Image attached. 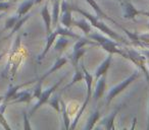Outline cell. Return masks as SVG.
I'll use <instances>...</instances> for the list:
<instances>
[{"label": "cell", "mask_w": 149, "mask_h": 130, "mask_svg": "<svg viewBox=\"0 0 149 130\" xmlns=\"http://www.w3.org/2000/svg\"><path fill=\"white\" fill-rule=\"evenodd\" d=\"M72 10L77 11V12H79L80 14H82L83 17H85V19H88V21H89L90 25H91L92 27H95L96 29L99 30L101 33H104L109 38H111L112 40H114V41H116V42H122L123 44H129V42H127L124 38L120 37V36H118L116 32L112 31L111 29H109V28H108L107 25L103 23V21H100V19L97 17V15H96V17H93V15L90 14V13L84 11L83 9H81L80 7L74 6V5H72Z\"/></svg>", "instance_id": "1"}, {"label": "cell", "mask_w": 149, "mask_h": 130, "mask_svg": "<svg viewBox=\"0 0 149 130\" xmlns=\"http://www.w3.org/2000/svg\"><path fill=\"white\" fill-rule=\"evenodd\" d=\"M89 38L93 41H95L96 43H98V45L101 46L107 53L110 54H118V55L123 56L124 58L128 59V54H127L126 50H123L120 48V44L118 42H114V40H112L111 38H106L103 35L99 33H92L89 34Z\"/></svg>", "instance_id": "2"}, {"label": "cell", "mask_w": 149, "mask_h": 130, "mask_svg": "<svg viewBox=\"0 0 149 130\" xmlns=\"http://www.w3.org/2000/svg\"><path fill=\"white\" fill-rule=\"evenodd\" d=\"M81 69H82V71H83L84 79H85L86 83H87V96H86V100H85V102L83 103V105H82L81 109H80L79 112H78L77 117L74 118V122H72V123L70 124V129H72V130L74 129V127L77 126L78 121H79L80 118H81L82 114H83L84 110H85L86 107H87L88 103H89V101H90V98H91V96H92V83H93V75H92L91 73L88 72V70L85 68V66H84L83 63H81Z\"/></svg>", "instance_id": "3"}, {"label": "cell", "mask_w": 149, "mask_h": 130, "mask_svg": "<svg viewBox=\"0 0 149 130\" xmlns=\"http://www.w3.org/2000/svg\"><path fill=\"white\" fill-rule=\"evenodd\" d=\"M66 75H68V73H64L63 75H62L61 77H60V79H58L57 81H56L55 83H54L52 87H50L49 89H45L44 91H42L41 93V95H40V97L38 98V102L35 104V106H34L33 108H32V110L30 111V116H32L34 113H35L36 111H37L38 109H39L40 107H41L42 105H44L45 103H47V101H48V99L50 98V96L52 95V94L54 93V91H56V89H58V87L60 85V83L63 81V79L66 77Z\"/></svg>", "instance_id": "4"}, {"label": "cell", "mask_w": 149, "mask_h": 130, "mask_svg": "<svg viewBox=\"0 0 149 130\" xmlns=\"http://www.w3.org/2000/svg\"><path fill=\"white\" fill-rule=\"evenodd\" d=\"M139 76H140V72H139V70H137V71H135L134 73H132L128 78H126L120 83H118V85H116V87H112V89L109 91V93L107 94V96H106V103L109 105V104L111 103L112 100H113V98H116L118 94L122 93V91H124V89H126L129 85H131L133 81L136 80Z\"/></svg>", "instance_id": "5"}, {"label": "cell", "mask_w": 149, "mask_h": 130, "mask_svg": "<svg viewBox=\"0 0 149 130\" xmlns=\"http://www.w3.org/2000/svg\"><path fill=\"white\" fill-rule=\"evenodd\" d=\"M127 54H128V59L131 60L134 64H136L137 66L143 71V73L146 76L147 81L149 83V72L146 69V57L143 55L141 52H138L136 50H131V49H127L126 50Z\"/></svg>", "instance_id": "6"}, {"label": "cell", "mask_w": 149, "mask_h": 130, "mask_svg": "<svg viewBox=\"0 0 149 130\" xmlns=\"http://www.w3.org/2000/svg\"><path fill=\"white\" fill-rule=\"evenodd\" d=\"M60 11H61V15H60L59 21L61 25L66 29H70L72 25V5L68 4L65 0L61 1V6H60Z\"/></svg>", "instance_id": "7"}, {"label": "cell", "mask_w": 149, "mask_h": 130, "mask_svg": "<svg viewBox=\"0 0 149 130\" xmlns=\"http://www.w3.org/2000/svg\"><path fill=\"white\" fill-rule=\"evenodd\" d=\"M122 5L123 15L127 19H134L138 14H140V11L137 10L135 6L130 2V0H118Z\"/></svg>", "instance_id": "8"}, {"label": "cell", "mask_w": 149, "mask_h": 130, "mask_svg": "<svg viewBox=\"0 0 149 130\" xmlns=\"http://www.w3.org/2000/svg\"><path fill=\"white\" fill-rule=\"evenodd\" d=\"M111 60H112V54L109 53L107 57H106V59L104 60V61L99 65V67L96 69V71H95L96 80H97L99 77H101L106 74V72H107L108 68H109V66H110V63H111Z\"/></svg>", "instance_id": "9"}, {"label": "cell", "mask_w": 149, "mask_h": 130, "mask_svg": "<svg viewBox=\"0 0 149 130\" xmlns=\"http://www.w3.org/2000/svg\"><path fill=\"white\" fill-rule=\"evenodd\" d=\"M57 36H58V33H57V31H56V30H55V31H53V32H51L50 34H48L47 43H46L45 48H44L43 52H42V53L39 55V57H38V60H39V61H41L42 59H44V57L46 56V54L49 52L50 48L52 47V44L56 41V38H57Z\"/></svg>", "instance_id": "10"}, {"label": "cell", "mask_w": 149, "mask_h": 130, "mask_svg": "<svg viewBox=\"0 0 149 130\" xmlns=\"http://www.w3.org/2000/svg\"><path fill=\"white\" fill-rule=\"evenodd\" d=\"M41 17L44 21V23H45L46 33L48 35V34L51 33V27H52V19H51V14L49 12V9H48V3H46L43 8H42Z\"/></svg>", "instance_id": "11"}, {"label": "cell", "mask_w": 149, "mask_h": 130, "mask_svg": "<svg viewBox=\"0 0 149 130\" xmlns=\"http://www.w3.org/2000/svg\"><path fill=\"white\" fill-rule=\"evenodd\" d=\"M13 101L10 102L11 104L15 103H29L32 99H33V95L31 91H24L21 93H17L13 96Z\"/></svg>", "instance_id": "12"}, {"label": "cell", "mask_w": 149, "mask_h": 130, "mask_svg": "<svg viewBox=\"0 0 149 130\" xmlns=\"http://www.w3.org/2000/svg\"><path fill=\"white\" fill-rule=\"evenodd\" d=\"M68 58H65V57H60V58H58L57 60L55 61V63L53 64V66L51 67V68L49 69V70L47 71L46 73H44L43 75H42V77L39 79V80H41V81H43L44 79L46 78V77L48 76V75H50L52 72H54V71H56V70H58L59 68H61L62 66H63L64 64H66L68 63Z\"/></svg>", "instance_id": "13"}, {"label": "cell", "mask_w": 149, "mask_h": 130, "mask_svg": "<svg viewBox=\"0 0 149 130\" xmlns=\"http://www.w3.org/2000/svg\"><path fill=\"white\" fill-rule=\"evenodd\" d=\"M104 91H105V75L99 77L97 79V85H96V89L94 91V99L95 101H98L100 98L103 96Z\"/></svg>", "instance_id": "14"}, {"label": "cell", "mask_w": 149, "mask_h": 130, "mask_svg": "<svg viewBox=\"0 0 149 130\" xmlns=\"http://www.w3.org/2000/svg\"><path fill=\"white\" fill-rule=\"evenodd\" d=\"M34 4H35V0H26V1H24V2L19 6V8H17V15L19 17H22L25 14H27L28 11L33 7Z\"/></svg>", "instance_id": "15"}, {"label": "cell", "mask_w": 149, "mask_h": 130, "mask_svg": "<svg viewBox=\"0 0 149 130\" xmlns=\"http://www.w3.org/2000/svg\"><path fill=\"white\" fill-rule=\"evenodd\" d=\"M70 43V38L66 37V36H62L60 35V37L57 39L55 43V46H54V50L56 52H62Z\"/></svg>", "instance_id": "16"}, {"label": "cell", "mask_w": 149, "mask_h": 130, "mask_svg": "<svg viewBox=\"0 0 149 130\" xmlns=\"http://www.w3.org/2000/svg\"><path fill=\"white\" fill-rule=\"evenodd\" d=\"M34 80H31V81H27V83H23V85H17V87H10V89H8V91H7V94L4 96V99H3V102H4L5 105H7V102L9 101V100H11L13 98V96L15 95V94L17 93V91H19V89H22V87H26V85H31V83H33Z\"/></svg>", "instance_id": "17"}, {"label": "cell", "mask_w": 149, "mask_h": 130, "mask_svg": "<svg viewBox=\"0 0 149 130\" xmlns=\"http://www.w3.org/2000/svg\"><path fill=\"white\" fill-rule=\"evenodd\" d=\"M60 12V1H53L52 2V27H57V23L59 21Z\"/></svg>", "instance_id": "18"}, {"label": "cell", "mask_w": 149, "mask_h": 130, "mask_svg": "<svg viewBox=\"0 0 149 130\" xmlns=\"http://www.w3.org/2000/svg\"><path fill=\"white\" fill-rule=\"evenodd\" d=\"M118 109L114 110V111L112 112L109 116L105 117L101 121V124L104 126V128H105V129L110 130V129H114V128H116V127H114V125H113V121H114V118H116V114H118Z\"/></svg>", "instance_id": "19"}, {"label": "cell", "mask_w": 149, "mask_h": 130, "mask_svg": "<svg viewBox=\"0 0 149 130\" xmlns=\"http://www.w3.org/2000/svg\"><path fill=\"white\" fill-rule=\"evenodd\" d=\"M72 25L80 28L85 35L88 36L91 33V25H90V23H88L86 19H80V21H72Z\"/></svg>", "instance_id": "20"}, {"label": "cell", "mask_w": 149, "mask_h": 130, "mask_svg": "<svg viewBox=\"0 0 149 130\" xmlns=\"http://www.w3.org/2000/svg\"><path fill=\"white\" fill-rule=\"evenodd\" d=\"M100 112L98 111V110H96L94 113H92L91 115H90V117H89V119H88V121H87V124H86V126H85V129L86 130H90V129H93V127L95 126V124H96V122L99 120V118H100Z\"/></svg>", "instance_id": "21"}, {"label": "cell", "mask_w": 149, "mask_h": 130, "mask_svg": "<svg viewBox=\"0 0 149 130\" xmlns=\"http://www.w3.org/2000/svg\"><path fill=\"white\" fill-rule=\"evenodd\" d=\"M59 104L61 106V109L60 111L62 112V116H63V123H64V128L66 130L70 129V118H68V109H66V105L61 99H59Z\"/></svg>", "instance_id": "22"}, {"label": "cell", "mask_w": 149, "mask_h": 130, "mask_svg": "<svg viewBox=\"0 0 149 130\" xmlns=\"http://www.w3.org/2000/svg\"><path fill=\"white\" fill-rule=\"evenodd\" d=\"M85 45H94V46H97L98 43H96L95 41H90V40H88L87 38H80L79 41H78L77 43L74 44V51H76V50H79V49H81V48L85 47Z\"/></svg>", "instance_id": "23"}, {"label": "cell", "mask_w": 149, "mask_h": 130, "mask_svg": "<svg viewBox=\"0 0 149 130\" xmlns=\"http://www.w3.org/2000/svg\"><path fill=\"white\" fill-rule=\"evenodd\" d=\"M30 17L31 15L30 14H25L24 17H19V19H17V21L15 23V27L13 28V30H11V33H10V35L8 36V37H11V36L13 35L15 33H17V31H19V29H21L22 27H23V25L26 23V21H28V19H30Z\"/></svg>", "instance_id": "24"}, {"label": "cell", "mask_w": 149, "mask_h": 130, "mask_svg": "<svg viewBox=\"0 0 149 130\" xmlns=\"http://www.w3.org/2000/svg\"><path fill=\"white\" fill-rule=\"evenodd\" d=\"M85 53H86V49H84V47L79 50L74 51V53H72V62L74 67H77L78 63H79V60L81 59V57H83V55Z\"/></svg>", "instance_id": "25"}, {"label": "cell", "mask_w": 149, "mask_h": 130, "mask_svg": "<svg viewBox=\"0 0 149 130\" xmlns=\"http://www.w3.org/2000/svg\"><path fill=\"white\" fill-rule=\"evenodd\" d=\"M84 79V74H83V71H81L80 70L78 67H76V72H74V77H72V81H70V83H68L66 87H63V89H66L68 87H70L72 85H74L76 83H78V81H81V80H83Z\"/></svg>", "instance_id": "26"}, {"label": "cell", "mask_w": 149, "mask_h": 130, "mask_svg": "<svg viewBox=\"0 0 149 130\" xmlns=\"http://www.w3.org/2000/svg\"><path fill=\"white\" fill-rule=\"evenodd\" d=\"M56 31H57L58 35H62V36H66V37L70 38H74V39H80V37L77 35V34L72 33V31H70L66 28H62V27H56Z\"/></svg>", "instance_id": "27"}, {"label": "cell", "mask_w": 149, "mask_h": 130, "mask_svg": "<svg viewBox=\"0 0 149 130\" xmlns=\"http://www.w3.org/2000/svg\"><path fill=\"white\" fill-rule=\"evenodd\" d=\"M47 103L51 106L52 108L56 110L57 112H60V104H59V98L57 95L53 96L52 98H49L47 101Z\"/></svg>", "instance_id": "28"}, {"label": "cell", "mask_w": 149, "mask_h": 130, "mask_svg": "<svg viewBox=\"0 0 149 130\" xmlns=\"http://www.w3.org/2000/svg\"><path fill=\"white\" fill-rule=\"evenodd\" d=\"M19 17H17V14L15 15V17H9L8 19L6 21V23H5V28H4V30H9V29H13V27H15V23L17 21V19H19Z\"/></svg>", "instance_id": "29"}, {"label": "cell", "mask_w": 149, "mask_h": 130, "mask_svg": "<svg viewBox=\"0 0 149 130\" xmlns=\"http://www.w3.org/2000/svg\"><path fill=\"white\" fill-rule=\"evenodd\" d=\"M42 83H43V81L38 80V83L36 85L35 89H34V94H33L34 98H37V99H38V98L40 97V95H41V93H42Z\"/></svg>", "instance_id": "30"}, {"label": "cell", "mask_w": 149, "mask_h": 130, "mask_svg": "<svg viewBox=\"0 0 149 130\" xmlns=\"http://www.w3.org/2000/svg\"><path fill=\"white\" fill-rule=\"evenodd\" d=\"M11 7V3L8 1H0V11L8 10Z\"/></svg>", "instance_id": "31"}, {"label": "cell", "mask_w": 149, "mask_h": 130, "mask_svg": "<svg viewBox=\"0 0 149 130\" xmlns=\"http://www.w3.org/2000/svg\"><path fill=\"white\" fill-rule=\"evenodd\" d=\"M138 39H139V41L149 45V34H142V35H139Z\"/></svg>", "instance_id": "32"}, {"label": "cell", "mask_w": 149, "mask_h": 130, "mask_svg": "<svg viewBox=\"0 0 149 130\" xmlns=\"http://www.w3.org/2000/svg\"><path fill=\"white\" fill-rule=\"evenodd\" d=\"M24 128L25 129H31V126H30V123H29V118H28V114L26 111H24Z\"/></svg>", "instance_id": "33"}, {"label": "cell", "mask_w": 149, "mask_h": 130, "mask_svg": "<svg viewBox=\"0 0 149 130\" xmlns=\"http://www.w3.org/2000/svg\"><path fill=\"white\" fill-rule=\"evenodd\" d=\"M0 123L2 124L3 127L5 128V129H10V127L8 126V124H7L6 120H5V118L3 117V113L1 111H0Z\"/></svg>", "instance_id": "34"}, {"label": "cell", "mask_w": 149, "mask_h": 130, "mask_svg": "<svg viewBox=\"0 0 149 130\" xmlns=\"http://www.w3.org/2000/svg\"><path fill=\"white\" fill-rule=\"evenodd\" d=\"M141 53L143 54V55L145 56V57H147V58H149V50H143Z\"/></svg>", "instance_id": "35"}, {"label": "cell", "mask_w": 149, "mask_h": 130, "mask_svg": "<svg viewBox=\"0 0 149 130\" xmlns=\"http://www.w3.org/2000/svg\"><path fill=\"white\" fill-rule=\"evenodd\" d=\"M140 14L145 15V17H149V12H148V11H140Z\"/></svg>", "instance_id": "36"}, {"label": "cell", "mask_w": 149, "mask_h": 130, "mask_svg": "<svg viewBox=\"0 0 149 130\" xmlns=\"http://www.w3.org/2000/svg\"><path fill=\"white\" fill-rule=\"evenodd\" d=\"M43 0H35V4H39V3H41Z\"/></svg>", "instance_id": "37"}, {"label": "cell", "mask_w": 149, "mask_h": 130, "mask_svg": "<svg viewBox=\"0 0 149 130\" xmlns=\"http://www.w3.org/2000/svg\"><path fill=\"white\" fill-rule=\"evenodd\" d=\"M147 129L149 130V110H148V125H147Z\"/></svg>", "instance_id": "38"}, {"label": "cell", "mask_w": 149, "mask_h": 130, "mask_svg": "<svg viewBox=\"0 0 149 130\" xmlns=\"http://www.w3.org/2000/svg\"><path fill=\"white\" fill-rule=\"evenodd\" d=\"M3 99H4V97H2V96H0V103H1V102H3Z\"/></svg>", "instance_id": "39"}, {"label": "cell", "mask_w": 149, "mask_h": 130, "mask_svg": "<svg viewBox=\"0 0 149 130\" xmlns=\"http://www.w3.org/2000/svg\"><path fill=\"white\" fill-rule=\"evenodd\" d=\"M4 15H5V13H0V19H2V17H4Z\"/></svg>", "instance_id": "40"}, {"label": "cell", "mask_w": 149, "mask_h": 130, "mask_svg": "<svg viewBox=\"0 0 149 130\" xmlns=\"http://www.w3.org/2000/svg\"><path fill=\"white\" fill-rule=\"evenodd\" d=\"M4 56V53H2V54H0V60L2 59V57Z\"/></svg>", "instance_id": "41"}, {"label": "cell", "mask_w": 149, "mask_h": 130, "mask_svg": "<svg viewBox=\"0 0 149 130\" xmlns=\"http://www.w3.org/2000/svg\"><path fill=\"white\" fill-rule=\"evenodd\" d=\"M52 2H53V1H60V0H51Z\"/></svg>", "instance_id": "42"}, {"label": "cell", "mask_w": 149, "mask_h": 130, "mask_svg": "<svg viewBox=\"0 0 149 130\" xmlns=\"http://www.w3.org/2000/svg\"><path fill=\"white\" fill-rule=\"evenodd\" d=\"M148 67H149V62H148Z\"/></svg>", "instance_id": "43"}]
</instances>
